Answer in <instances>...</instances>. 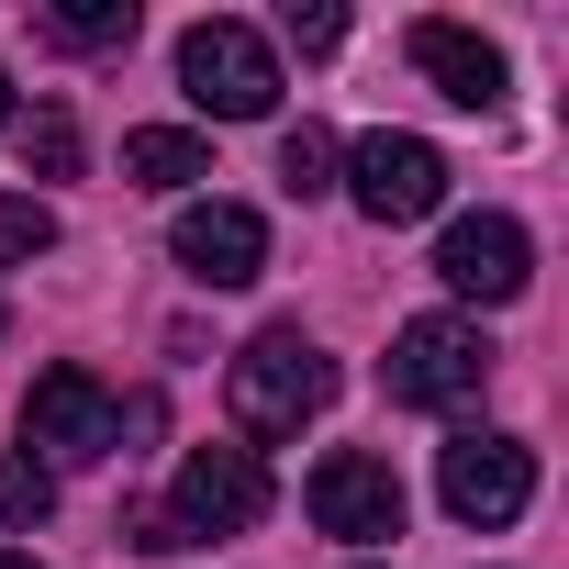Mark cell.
<instances>
[{"mask_svg":"<svg viewBox=\"0 0 569 569\" xmlns=\"http://www.w3.org/2000/svg\"><path fill=\"white\" fill-rule=\"evenodd\" d=\"M436 491H447V513L458 525H513L525 502H536V447L525 436H447L436 447Z\"/></svg>","mask_w":569,"mask_h":569,"instance_id":"5b68a950","label":"cell"},{"mask_svg":"<svg viewBox=\"0 0 569 569\" xmlns=\"http://www.w3.org/2000/svg\"><path fill=\"white\" fill-rule=\"evenodd\" d=\"M0 569H34V558H23V547H0Z\"/></svg>","mask_w":569,"mask_h":569,"instance_id":"ffe728a7","label":"cell"},{"mask_svg":"<svg viewBox=\"0 0 569 569\" xmlns=\"http://www.w3.org/2000/svg\"><path fill=\"white\" fill-rule=\"evenodd\" d=\"M0 134H12V79H0Z\"/></svg>","mask_w":569,"mask_h":569,"instance_id":"d6986e66","label":"cell"},{"mask_svg":"<svg viewBox=\"0 0 569 569\" xmlns=\"http://www.w3.org/2000/svg\"><path fill=\"white\" fill-rule=\"evenodd\" d=\"M179 268L201 279V291H246V279L268 268V223L246 201H190L179 212Z\"/></svg>","mask_w":569,"mask_h":569,"instance_id":"30bf717a","label":"cell"},{"mask_svg":"<svg viewBox=\"0 0 569 569\" xmlns=\"http://www.w3.org/2000/svg\"><path fill=\"white\" fill-rule=\"evenodd\" d=\"M57 246V212L34 201V190H0V268H23V257H46Z\"/></svg>","mask_w":569,"mask_h":569,"instance_id":"9a60e30c","label":"cell"},{"mask_svg":"<svg viewBox=\"0 0 569 569\" xmlns=\"http://www.w3.org/2000/svg\"><path fill=\"white\" fill-rule=\"evenodd\" d=\"M347 201L369 212V223H425L436 201H447V157L425 146V134H358L347 146Z\"/></svg>","mask_w":569,"mask_h":569,"instance_id":"8992f818","label":"cell"},{"mask_svg":"<svg viewBox=\"0 0 569 569\" xmlns=\"http://www.w3.org/2000/svg\"><path fill=\"white\" fill-rule=\"evenodd\" d=\"M302 502H313V525L347 536V547L402 536V480H391V458H369V447H336V458L302 480Z\"/></svg>","mask_w":569,"mask_h":569,"instance_id":"ba28073f","label":"cell"},{"mask_svg":"<svg viewBox=\"0 0 569 569\" xmlns=\"http://www.w3.org/2000/svg\"><path fill=\"white\" fill-rule=\"evenodd\" d=\"M123 179H134V190H190V179H212V146L146 123V134H123Z\"/></svg>","mask_w":569,"mask_h":569,"instance_id":"7c38bea8","label":"cell"},{"mask_svg":"<svg viewBox=\"0 0 569 569\" xmlns=\"http://www.w3.org/2000/svg\"><path fill=\"white\" fill-rule=\"evenodd\" d=\"M179 90H190L212 123H257V112L279 101V57H268V34H257V23L212 12V23H190V34H179Z\"/></svg>","mask_w":569,"mask_h":569,"instance_id":"3957f363","label":"cell"},{"mask_svg":"<svg viewBox=\"0 0 569 569\" xmlns=\"http://www.w3.org/2000/svg\"><path fill=\"white\" fill-rule=\"evenodd\" d=\"M436 279L469 291V302H513L525 279H536V234H525L513 212H458L447 246H436Z\"/></svg>","mask_w":569,"mask_h":569,"instance_id":"9c48e42d","label":"cell"},{"mask_svg":"<svg viewBox=\"0 0 569 569\" xmlns=\"http://www.w3.org/2000/svg\"><path fill=\"white\" fill-rule=\"evenodd\" d=\"M46 34L57 46H134V0H57V12H46Z\"/></svg>","mask_w":569,"mask_h":569,"instance_id":"4fadbf2b","label":"cell"},{"mask_svg":"<svg viewBox=\"0 0 569 569\" xmlns=\"http://www.w3.org/2000/svg\"><path fill=\"white\" fill-rule=\"evenodd\" d=\"M23 157H34L46 179H79V123H68V112H34V123H23Z\"/></svg>","mask_w":569,"mask_h":569,"instance_id":"e0dca14e","label":"cell"},{"mask_svg":"<svg viewBox=\"0 0 569 569\" xmlns=\"http://www.w3.org/2000/svg\"><path fill=\"white\" fill-rule=\"evenodd\" d=\"M480 380H491V336H480L469 313H425V325H402L391 358H380V391L413 402V413H458V402H480Z\"/></svg>","mask_w":569,"mask_h":569,"instance_id":"7a4b0ae2","label":"cell"},{"mask_svg":"<svg viewBox=\"0 0 569 569\" xmlns=\"http://www.w3.org/2000/svg\"><path fill=\"white\" fill-rule=\"evenodd\" d=\"M268 502H279V491H268V458H257V447H190L168 525H179V547H190V536H257Z\"/></svg>","mask_w":569,"mask_h":569,"instance_id":"277c9868","label":"cell"},{"mask_svg":"<svg viewBox=\"0 0 569 569\" xmlns=\"http://www.w3.org/2000/svg\"><path fill=\"white\" fill-rule=\"evenodd\" d=\"M291 46H302V57H325V46H347V12H336V0H313V12H302V0H291Z\"/></svg>","mask_w":569,"mask_h":569,"instance_id":"ac0fdd59","label":"cell"},{"mask_svg":"<svg viewBox=\"0 0 569 569\" xmlns=\"http://www.w3.org/2000/svg\"><path fill=\"white\" fill-rule=\"evenodd\" d=\"M23 436H34L46 458L90 469V458H112V447H123V413H112V391H101L90 369H46V380L23 391Z\"/></svg>","mask_w":569,"mask_h":569,"instance_id":"52a82bcc","label":"cell"},{"mask_svg":"<svg viewBox=\"0 0 569 569\" xmlns=\"http://www.w3.org/2000/svg\"><path fill=\"white\" fill-rule=\"evenodd\" d=\"M279 190H291V201L336 190V134H325V123H291V134H279Z\"/></svg>","mask_w":569,"mask_h":569,"instance_id":"5bb4252c","label":"cell"},{"mask_svg":"<svg viewBox=\"0 0 569 569\" xmlns=\"http://www.w3.org/2000/svg\"><path fill=\"white\" fill-rule=\"evenodd\" d=\"M57 513V469L46 458H0V525H46Z\"/></svg>","mask_w":569,"mask_h":569,"instance_id":"2e32d148","label":"cell"},{"mask_svg":"<svg viewBox=\"0 0 569 569\" xmlns=\"http://www.w3.org/2000/svg\"><path fill=\"white\" fill-rule=\"evenodd\" d=\"M413 68H425L436 101H458V112H502V90H513L502 46L469 34V23H413Z\"/></svg>","mask_w":569,"mask_h":569,"instance_id":"8fae6325","label":"cell"},{"mask_svg":"<svg viewBox=\"0 0 569 569\" xmlns=\"http://www.w3.org/2000/svg\"><path fill=\"white\" fill-rule=\"evenodd\" d=\"M223 391H234V425H246V436H302V425L336 402V358H325L302 325H268V336L223 369Z\"/></svg>","mask_w":569,"mask_h":569,"instance_id":"6da1fadb","label":"cell"}]
</instances>
